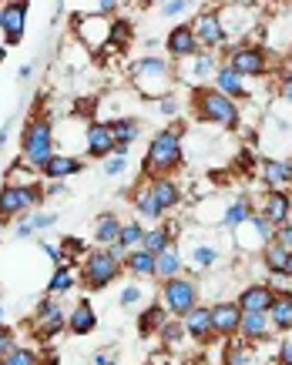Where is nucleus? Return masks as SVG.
<instances>
[{"label": "nucleus", "instance_id": "nucleus-53", "mask_svg": "<svg viewBox=\"0 0 292 365\" xmlns=\"http://www.w3.org/2000/svg\"><path fill=\"white\" fill-rule=\"evenodd\" d=\"M279 362L282 365H292V332L279 342Z\"/></svg>", "mask_w": 292, "mask_h": 365}, {"label": "nucleus", "instance_id": "nucleus-30", "mask_svg": "<svg viewBox=\"0 0 292 365\" xmlns=\"http://www.w3.org/2000/svg\"><path fill=\"white\" fill-rule=\"evenodd\" d=\"M252 211H256V205H252V198H248V195H238V198H232L228 205H225L222 228H225V232H236L238 225H246L248 218H252Z\"/></svg>", "mask_w": 292, "mask_h": 365}, {"label": "nucleus", "instance_id": "nucleus-36", "mask_svg": "<svg viewBox=\"0 0 292 365\" xmlns=\"http://www.w3.org/2000/svg\"><path fill=\"white\" fill-rule=\"evenodd\" d=\"M81 282V275L74 272V268H54L51 272V278H47V295H54V299H61V295H68V292H74V285Z\"/></svg>", "mask_w": 292, "mask_h": 365}, {"label": "nucleus", "instance_id": "nucleus-11", "mask_svg": "<svg viewBox=\"0 0 292 365\" xmlns=\"http://www.w3.org/2000/svg\"><path fill=\"white\" fill-rule=\"evenodd\" d=\"M222 67V61H218V51H198L195 57H185V61H178V78H188L195 81V84H202V88H208L215 78V71Z\"/></svg>", "mask_w": 292, "mask_h": 365}, {"label": "nucleus", "instance_id": "nucleus-61", "mask_svg": "<svg viewBox=\"0 0 292 365\" xmlns=\"http://www.w3.org/2000/svg\"><path fill=\"white\" fill-rule=\"evenodd\" d=\"M289 61H292V47H289Z\"/></svg>", "mask_w": 292, "mask_h": 365}, {"label": "nucleus", "instance_id": "nucleus-39", "mask_svg": "<svg viewBox=\"0 0 292 365\" xmlns=\"http://www.w3.org/2000/svg\"><path fill=\"white\" fill-rule=\"evenodd\" d=\"M175 242H178V238H175V235H171L165 225H151V228L145 232V242H141V248H148L151 255H158V252H165V248H168V245H175Z\"/></svg>", "mask_w": 292, "mask_h": 365}, {"label": "nucleus", "instance_id": "nucleus-58", "mask_svg": "<svg viewBox=\"0 0 292 365\" xmlns=\"http://www.w3.org/2000/svg\"><path fill=\"white\" fill-rule=\"evenodd\" d=\"M47 195H64V185H61V181H54V185H47Z\"/></svg>", "mask_w": 292, "mask_h": 365}, {"label": "nucleus", "instance_id": "nucleus-47", "mask_svg": "<svg viewBox=\"0 0 292 365\" xmlns=\"http://www.w3.org/2000/svg\"><path fill=\"white\" fill-rule=\"evenodd\" d=\"M14 349H17V342H14V329L0 322V359H4V355H11Z\"/></svg>", "mask_w": 292, "mask_h": 365}, {"label": "nucleus", "instance_id": "nucleus-12", "mask_svg": "<svg viewBox=\"0 0 292 365\" xmlns=\"http://www.w3.org/2000/svg\"><path fill=\"white\" fill-rule=\"evenodd\" d=\"M27 4L31 0H7L0 7V31H4V44L7 47L24 41V31H27Z\"/></svg>", "mask_w": 292, "mask_h": 365}, {"label": "nucleus", "instance_id": "nucleus-59", "mask_svg": "<svg viewBox=\"0 0 292 365\" xmlns=\"http://www.w3.org/2000/svg\"><path fill=\"white\" fill-rule=\"evenodd\" d=\"M286 275L292 278V252H289V258H286Z\"/></svg>", "mask_w": 292, "mask_h": 365}, {"label": "nucleus", "instance_id": "nucleus-32", "mask_svg": "<svg viewBox=\"0 0 292 365\" xmlns=\"http://www.w3.org/2000/svg\"><path fill=\"white\" fill-rule=\"evenodd\" d=\"M121 218H118V215H114V211H104L101 218H98V222H94V235H91V238H94V248H108V245H114L118 242V235H121Z\"/></svg>", "mask_w": 292, "mask_h": 365}, {"label": "nucleus", "instance_id": "nucleus-7", "mask_svg": "<svg viewBox=\"0 0 292 365\" xmlns=\"http://www.w3.org/2000/svg\"><path fill=\"white\" fill-rule=\"evenodd\" d=\"M198 282L191 275H178V278H168L161 282V305L168 309L171 319H185L195 305H198Z\"/></svg>", "mask_w": 292, "mask_h": 365}, {"label": "nucleus", "instance_id": "nucleus-50", "mask_svg": "<svg viewBox=\"0 0 292 365\" xmlns=\"http://www.w3.org/2000/svg\"><path fill=\"white\" fill-rule=\"evenodd\" d=\"M14 235H17V238H24V242H27V238H34V235H37V228H34V225H31V218L24 215L21 222L14 225Z\"/></svg>", "mask_w": 292, "mask_h": 365}, {"label": "nucleus", "instance_id": "nucleus-40", "mask_svg": "<svg viewBox=\"0 0 292 365\" xmlns=\"http://www.w3.org/2000/svg\"><path fill=\"white\" fill-rule=\"evenodd\" d=\"M145 222H141V218H131V222H124L121 225V235H118V245H121V248H128V252H131V248H141V242H145Z\"/></svg>", "mask_w": 292, "mask_h": 365}, {"label": "nucleus", "instance_id": "nucleus-18", "mask_svg": "<svg viewBox=\"0 0 292 365\" xmlns=\"http://www.w3.org/2000/svg\"><path fill=\"white\" fill-rule=\"evenodd\" d=\"M165 51H168L171 61H185V57H195L202 47L195 41V34H191V24H175L165 37Z\"/></svg>", "mask_w": 292, "mask_h": 365}, {"label": "nucleus", "instance_id": "nucleus-38", "mask_svg": "<svg viewBox=\"0 0 292 365\" xmlns=\"http://www.w3.org/2000/svg\"><path fill=\"white\" fill-rule=\"evenodd\" d=\"M258 258H262V265H266L269 275H279V272H286V258H289V252H286L279 242H269L262 252H258Z\"/></svg>", "mask_w": 292, "mask_h": 365}, {"label": "nucleus", "instance_id": "nucleus-57", "mask_svg": "<svg viewBox=\"0 0 292 365\" xmlns=\"http://www.w3.org/2000/svg\"><path fill=\"white\" fill-rule=\"evenodd\" d=\"M31 74H34V67H31V64H21V71H17V78H21V81H31Z\"/></svg>", "mask_w": 292, "mask_h": 365}, {"label": "nucleus", "instance_id": "nucleus-51", "mask_svg": "<svg viewBox=\"0 0 292 365\" xmlns=\"http://www.w3.org/2000/svg\"><path fill=\"white\" fill-rule=\"evenodd\" d=\"M276 242H279L286 252H292V222H286V225L276 228Z\"/></svg>", "mask_w": 292, "mask_h": 365}, {"label": "nucleus", "instance_id": "nucleus-1", "mask_svg": "<svg viewBox=\"0 0 292 365\" xmlns=\"http://www.w3.org/2000/svg\"><path fill=\"white\" fill-rule=\"evenodd\" d=\"M128 78H131V88H135L138 98L148 101H161L165 94L175 91V67H171V57H138L128 64Z\"/></svg>", "mask_w": 292, "mask_h": 365}, {"label": "nucleus", "instance_id": "nucleus-55", "mask_svg": "<svg viewBox=\"0 0 292 365\" xmlns=\"http://www.w3.org/2000/svg\"><path fill=\"white\" fill-rule=\"evenodd\" d=\"M94 365H118V362H114L111 352H98V355H94Z\"/></svg>", "mask_w": 292, "mask_h": 365}, {"label": "nucleus", "instance_id": "nucleus-19", "mask_svg": "<svg viewBox=\"0 0 292 365\" xmlns=\"http://www.w3.org/2000/svg\"><path fill=\"white\" fill-rule=\"evenodd\" d=\"M148 191H151V198H155V205L165 215H168L171 208H178L181 198H185V191H181V185L175 181L171 175H161V178H148Z\"/></svg>", "mask_w": 292, "mask_h": 365}, {"label": "nucleus", "instance_id": "nucleus-49", "mask_svg": "<svg viewBox=\"0 0 292 365\" xmlns=\"http://www.w3.org/2000/svg\"><path fill=\"white\" fill-rule=\"evenodd\" d=\"M158 111L165 114V118H178V111H181L178 98H175V94H165V98L158 101Z\"/></svg>", "mask_w": 292, "mask_h": 365}, {"label": "nucleus", "instance_id": "nucleus-34", "mask_svg": "<svg viewBox=\"0 0 292 365\" xmlns=\"http://www.w3.org/2000/svg\"><path fill=\"white\" fill-rule=\"evenodd\" d=\"M4 185H11V188H27V185H41V171L31 168L27 161H11V168L4 171Z\"/></svg>", "mask_w": 292, "mask_h": 365}, {"label": "nucleus", "instance_id": "nucleus-60", "mask_svg": "<svg viewBox=\"0 0 292 365\" xmlns=\"http://www.w3.org/2000/svg\"><path fill=\"white\" fill-rule=\"evenodd\" d=\"M4 315H7V312H4V305H0V322H4Z\"/></svg>", "mask_w": 292, "mask_h": 365}, {"label": "nucleus", "instance_id": "nucleus-17", "mask_svg": "<svg viewBox=\"0 0 292 365\" xmlns=\"http://www.w3.org/2000/svg\"><path fill=\"white\" fill-rule=\"evenodd\" d=\"M185 335H188L191 342H198V345H208L215 339V325H212V305H195V309L185 315Z\"/></svg>", "mask_w": 292, "mask_h": 365}, {"label": "nucleus", "instance_id": "nucleus-43", "mask_svg": "<svg viewBox=\"0 0 292 365\" xmlns=\"http://www.w3.org/2000/svg\"><path fill=\"white\" fill-rule=\"evenodd\" d=\"M0 365H41V359H37L34 349H27V345H17L11 355H4V359H0Z\"/></svg>", "mask_w": 292, "mask_h": 365}, {"label": "nucleus", "instance_id": "nucleus-45", "mask_svg": "<svg viewBox=\"0 0 292 365\" xmlns=\"http://www.w3.org/2000/svg\"><path fill=\"white\" fill-rule=\"evenodd\" d=\"M27 218H31V225H34L37 232H47V228L57 225V211H31Z\"/></svg>", "mask_w": 292, "mask_h": 365}, {"label": "nucleus", "instance_id": "nucleus-22", "mask_svg": "<svg viewBox=\"0 0 292 365\" xmlns=\"http://www.w3.org/2000/svg\"><path fill=\"white\" fill-rule=\"evenodd\" d=\"M276 329H272L269 312H242V325H238V339L242 342H269Z\"/></svg>", "mask_w": 292, "mask_h": 365}, {"label": "nucleus", "instance_id": "nucleus-29", "mask_svg": "<svg viewBox=\"0 0 292 365\" xmlns=\"http://www.w3.org/2000/svg\"><path fill=\"white\" fill-rule=\"evenodd\" d=\"M269 319H272V329L279 335L292 332V288L289 292H276V299L269 305Z\"/></svg>", "mask_w": 292, "mask_h": 365}, {"label": "nucleus", "instance_id": "nucleus-15", "mask_svg": "<svg viewBox=\"0 0 292 365\" xmlns=\"http://www.w3.org/2000/svg\"><path fill=\"white\" fill-rule=\"evenodd\" d=\"M256 208L262 211V215H266L276 228H279V225H286V222H292V195L286 188H266Z\"/></svg>", "mask_w": 292, "mask_h": 365}, {"label": "nucleus", "instance_id": "nucleus-54", "mask_svg": "<svg viewBox=\"0 0 292 365\" xmlns=\"http://www.w3.org/2000/svg\"><path fill=\"white\" fill-rule=\"evenodd\" d=\"M118 7H121V0H98V7H94V11L104 14V17H114Z\"/></svg>", "mask_w": 292, "mask_h": 365}, {"label": "nucleus", "instance_id": "nucleus-37", "mask_svg": "<svg viewBox=\"0 0 292 365\" xmlns=\"http://www.w3.org/2000/svg\"><path fill=\"white\" fill-rule=\"evenodd\" d=\"M165 322H168V309H165L161 302H151V305L141 312V319H138V332L141 335H158Z\"/></svg>", "mask_w": 292, "mask_h": 365}, {"label": "nucleus", "instance_id": "nucleus-44", "mask_svg": "<svg viewBox=\"0 0 292 365\" xmlns=\"http://www.w3.org/2000/svg\"><path fill=\"white\" fill-rule=\"evenodd\" d=\"M141 302H145V288L128 282V285L121 288V309H138Z\"/></svg>", "mask_w": 292, "mask_h": 365}, {"label": "nucleus", "instance_id": "nucleus-6", "mask_svg": "<svg viewBox=\"0 0 292 365\" xmlns=\"http://www.w3.org/2000/svg\"><path fill=\"white\" fill-rule=\"evenodd\" d=\"M121 272H124L121 258H114L108 248H91V252L81 258L78 275H81V285L88 288V292H104Z\"/></svg>", "mask_w": 292, "mask_h": 365}, {"label": "nucleus", "instance_id": "nucleus-21", "mask_svg": "<svg viewBox=\"0 0 292 365\" xmlns=\"http://www.w3.org/2000/svg\"><path fill=\"white\" fill-rule=\"evenodd\" d=\"M212 325L218 339H236L242 325V309L238 302H215L212 305Z\"/></svg>", "mask_w": 292, "mask_h": 365}, {"label": "nucleus", "instance_id": "nucleus-5", "mask_svg": "<svg viewBox=\"0 0 292 365\" xmlns=\"http://www.w3.org/2000/svg\"><path fill=\"white\" fill-rule=\"evenodd\" d=\"M258 11L256 4H246V0H225L218 7V21H222V31H225V44H246V37L252 31H258Z\"/></svg>", "mask_w": 292, "mask_h": 365}, {"label": "nucleus", "instance_id": "nucleus-48", "mask_svg": "<svg viewBox=\"0 0 292 365\" xmlns=\"http://www.w3.org/2000/svg\"><path fill=\"white\" fill-rule=\"evenodd\" d=\"M124 168H128V158L111 155L108 161H104V175H108V178H121V175H124Z\"/></svg>", "mask_w": 292, "mask_h": 365}, {"label": "nucleus", "instance_id": "nucleus-35", "mask_svg": "<svg viewBox=\"0 0 292 365\" xmlns=\"http://www.w3.org/2000/svg\"><path fill=\"white\" fill-rule=\"evenodd\" d=\"M108 128H111V134H114V144H131L138 141V134H141V121L138 118H108Z\"/></svg>", "mask_w": 292, "mask_h": 365}, {"label": "nucleus", "instance_id": "nucleus-16", "mask_svg": "<svg viewBox=\"0 0 292 365\" xmlns=\"http://www.w3.org/2000/svg\"><path fill=\"white\" fill-rule=\"evenodd\" d=\"M84 151L98 161H108L114 155V134L108 128V121H91L84 128Z\"/></svg>", "mask_w": 292, "mask_h": 365}, {"label": "nucleus", "instance_id": "nucleus-41", "mask_svg": "<svg viewBox=\"0 0 292 365\" xmlns=\"http://www.w3.org/2000/svg\"><path fill=\"white\" fill-rule=\"evenodd\" d=\"M131 37H135V27H131V21H124V17H114V21H111V44H108V51L121 54L124 47L131 44Z\"/></svg>", "mask_w": 292, "mask_h": 365}, {"label": "nucleus", "instance_id": "nucleus-13", "mask_svg": "<svg viewBox=\"0 0 292 365\" xmlns=\"http://www.w3.org/2000/svg\"><path fill=\"white\" fill-rule=\"evenodd\" d=\"M191 34L202 51H218V47H228L225 44V31H222V21H218V11H202L195 21H191Z\"/></svg>", "mask_w": 292, "mask_h": 365}, {"label": "nucleus", "instance_id": "nucleus-62", "mask_svg": "<svg viewBox=\"0 0 292 365\" xmlns=\"http://www.w3.org/2000/svg\"><path fill=\"white\" fill-rule=\"evenodd\" d=\"M57 4H64V0H57Z\"/></svg>", "mask_w": 292, "mask_h": 365}, {"label": "nucleus", "instance_id": "nucleus-20", "mask_svg": "<svg viewBox=\"0 0 292 365\" xmlns=\"http://www.w3.org/2000/svg\"><path fill=\"white\" fill-rule=\"evenodd\" d=\"M258 175L266 181V188H292V161L289 158H258Z\"/></svg>", "mask_w": 292, "mask_h": 365}, {"label": "nucleus", "instance_id": "nucleus-10", "mask_svg": "<svg viewBox=\"0 0 292 365\" xmlns=\"http://www.w3.org/2000/svg\"><path fill=\"white\" fill-rule=\"evenodd\" d=\"M225 64H232L242 74V78H262V74H269V51L258 44H232L225 47Z\"/></svg>", "mask_w": 292, "mask_h": 365}, {"label": "nucleus", "instance_id": "nucleus-9", "mask_svg": "<svg viewBox=\"0 0 292 365\" xmlns=\"http://www.w3.org/2000/svg\"><path fill=\"white\" fill-rule=\"evenodd\" d=\"M47 191L41 185H27V188H11L4 185L0 188V222H14L21 215H31V211L41 208Z\"/></svg>", "mask_w": 292, "mask_h": 365}, {"label": "nucleus", "instance_id": "nucleus-25", "mask_svg": "<svg viewBox=\"0 0 292 365\" xmlns=\"http://www.w3.org/2000/svg\"><path fill=\"white\" fill-rule=\"evenodd\" d=\"M81 171H84V158L68 155V151H57V155L41 168V175H44L47 181H64V178L81 175Z\"/></svg>", "mask_w": 292, "mask_h": 365}, {"label": "nucleus", "instance_id": "nucleus-14", "mask_svg": "<svg viewBox=\"0 0 292 365\" xmlns=\"http://www.w3.org/2000/svg\"><path fill=\"white\" fill-rule=\"evenodd\" d=\"M34 329L44 335V339L57 335L61 329H68V312H64V305H61L54 295L41 299V305H37V312H34Z\"/></svg>", "mask_w": 292, "mask_h": 365}, {"label": "nucleus", "instance_id": "nucleus-27", "mask_svg": "<svg viewBox=\"0 0 292 365\" xmlns=\"http://www.w3.org/2000/svg\"><path fill=\"white\" fill-rule=\"evenodd\" d=\"M131 208L138 211V218H141V222H151V225H161V222H165V211L155 205L151 191H148V181H141V185L131 191Z\"/></svg>", "mask_w": 292, "mask_h": 365}, {"label": "nucleus", "instance_id": "nucleus-28", "mask_svg": "<svg viewBox=\"0 0 292 365\" xmlns=\"http://www.w3.org/2000/svg\"><path fill=\"white\" fill-rule=\"evenodd\" d=\"M98 329V312L91 309L88 299H81L74 309L68 312V332L71 335H91Z\"/></svg>", "mask_w": 292, "mask_h": 365}, {"label": "nucleus", "instance_id": "nucleus-3", "mask_svg": "<svg viewBox=\"0 0 292 365\" xmlns=\"http://www.w3.org/2000/svg\"><path fill=\"white\" fill-rule=\"evenodd\" d=\"M191 104H195L198 121L218 124L225 131H242V104L232 101L228 94H222V91H215L212 84L191 91Z\"/></svg>", "mask_w": 292, "mask_h": 365}, {"label": "nucleus", "instance_id": "nucleus-24", "mask_svg": "<svg viewBox=\"0 0 292 365\" xmlns=\"http://www.w3.org/2000/svg\"><path fill=\"white\" fill-rule=\"evenodd\" d=\"M272 299H276V288L269 282H252V285H246L238 292L236 302L242 312H269Z\"/></svg>", "mask_w": 292, "mask_h": 365}, {"label": "nucleus", "instance_id": "nucleus-46", "mask_svg": "<svg viewBox=\"0 0 292 365\" xmlns=\"http://www.w3.org/2000/svg\"><path fill=\"white\" fill-rule=\"evenodd\" d=\"M185 11H188V0H161V7H158L161 17H181Z\"/></svg>", "mask_w": 292, "mask_h": 365}, {"label": "nucleus", "instance_id": "nucleus-31", "mask_svg": "<svg viewBox=\"0 0 292 365\" xmlns=\"http://www.w3.org/2000/svg\"><path fill=\"white\" fill-rule=\"evenodd\" d=\"M218 258H222V252H218V245L215 242H195L188 248V268L191 272H208V268L218 265Z\"/></svg>", "mask_w": 292, "mask_h": 365}, {"label": "nucleus", "instance_id": "nucleus-52", "mask_svg": "<svg viewBox=\"0 0 292 365\" xmlns=\"http://www.w3.org/2000/svg\"><path fill=\"white\" fill-rule=\"evenodd\" d=\"M279 94H282L286 104H292V71H286V74L279 78Z\"/></svg>", "mask_w": 292, "mask_h": 365}, {"label": "nucleus", "instance_id": "nucleus-42", "mask_svg": "<svg viewBox=\"0 0 292 365\" xmlns=\"http://www.w3.org/2000/svg\"><path fill=\"white\" fill-rule=\"evenodd\" d=\"M181 335H185V322H181V319H168L165 325H161V332H158V342L168 345V349H175Z\"/></svg>", "mask_w": 292, "mask_h": 365}, {"label": "nucleus", "instance_id": "nucleus-23", "mask_svg": "<svg viewBox=\"0 0 292 365\" xmlns=\"http://www.w3.org/2000/svg\"><path fill=\"white\" fill-rule=\"evenodd\" d=\"M212 88H215V91H222V94H228L232 101H246V98H248V78H242L236 67L225 64V61H222V67L215 71Z\"/></svg>", "mask_w": 292, "mask_h": 365}, {"label": "nucleus", "instance_id": "nucleus-26", "mask_svg": "<svg viewBox=\"0 0 292 365\" xmlns=\"http://www.w3.org/2000/svg\"><path fill=\"white\" fill-rule=\"evenodd\" d=\"M185 275V255H181V245H168L165 252H158V265H155V278L158 282H168V278Z\"/></svg>", "mask_w": 292, "mask_h": 365}, {"label": "nucleus", "instance_id": "nucleus-56", "mask_svg": "<svg viewBox=\"0 0 292 365\" xmlns=\"http://www.w3.org/2000/svg\"><path fill=\"white\" fill-rule=\"evenodd\" d=\"M11 128H14V121H7L4 128H0V148L7 144V138H11Z\"/></svg>", "mask_w": 292, "mask_h": 365}, {"label": "nucleus", "instance_id": "nucleus-2", "mask_svg": "<svg viewBox=\"0 0 292 365\" xmlns=\"http://www.w3.org/2000/svg\"><path fill=\"white\" fill-rule=\"evenodd\" d=\"M181 138H185V128L181 124H168L151 138L148 144V155H145V178H161L178 171L181 161H185V151H181Z\"/></svg>", "mask_w": 292, "mask_h": 365}, {"label": "nucleus", "instance_id": "nucleus-8", "mask_svg": "<svg viewBox=\"0 0 292 365\" xmlns=\"http://www.w3.org/2000/svg\"><path fill=\"white\" fill-rule=\"evenodd\" d=\"M74 37L84 51H108L111 44V21L114 17H104V14L91 11V14H74Z\"/></svg>", "mask_w": 292, "mask_h": 365}, {"label": "nucleus", "instance_id": "nucleus-33", "mask_svg": "<svg viewBox=\"0 0 292 365\" xmlns=\"http://www.w3.org/2000/svg\"><path fill=\"white\" fill-rule=\"evenodd\" d=\"M158 255H151L148 248H131L124 258V272H131L135 278H155Z\"/></svg>", "mask_w": 292, "mask_h": 365}, {"label": "nucleus", "instance_id": "nucleus-4", "mask_svg": "<svg viewBox=\"0 0 292 365\" xmlns=\"http://www.w3.org/2000/svg\"><path fill=\"white\" fill-rule=\"evenodd\" d=\"M57 155V128L51 118H31L21 131V161L31 168H41Z\"/></svg>", "mask_w": 292, "mask_h": 365}]
</instances>
